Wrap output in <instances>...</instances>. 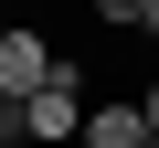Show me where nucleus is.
<instances>
[{
    "mask_svg": "<svg viewBox=\"0 0 159 148\" xmlns=\"http://www.w3.org/2000/svg\"><path fill=\"white\" fill-rule=\"evenodd\" d=\"M138 11L148 0H96V21H117V32H138Z\"/></svg>",
    "mask_w": 159,
    "mask_h": 148,
    "instance_id": "obj_3",
    "label": "nucleus"
},
{
    "mask_svg": "<svg viewBox=\"0 0 159 148\" xmlns=\"http://www.w3.org/2000/svg\"><path fill=\"white\" fill-rule=\"evenodd\" d=\"M0 148H11V137H0Z\"/></svg>",
    "mask_w": 159,
    "mask_h": 148,
    "instance_id": "obj_9",
    "label": "nucleus"
},
{
    "mask_svg": "<svg viewBox=\"0 0 159 148\" xmlns=\"http://www.w3.org/2000/svg\"><path fill=\"white\" fill-rule=\"evenodd\" d=\"M0 42H11V11H0Z\"/></svg>",
    "mask_w": 159,
    "mask_h": 148,
    "instance_id": "obj_7",
    "label": "nucleus"
},
{
    "mask_svg": "<svg viewBox=\"0 0 159 148\" xmlns=\"http://www.w3.org/2000/svg\"><path fill=\"white\" fill-rule=\"evenodd\" d=\"M0 137H11V95H0Z\"/></svg>",
    "mask_w": 159,
    "mask_h": 148,
    "instance_id": "obj_6",
    "label": "nucleus"
},
{
    "mask_svg": "<svg viewBox=\"0 0 159 148\" xmlns=\"http://www.w3.org/2000/svg\"><path fill=\"white\" fill-rule=\"evenodd\" d=\"M138 32H148V42H159V0H148V11H138Z\"/></svg>",
    "mask_w": 159,
    "mask_h": 148,
    "instance_id": "obj_5",
    "label": "nucleus"
},
{
    "mask_svg": "<svg viewBox=\"0 0 159 148\" xmlns=\"http://www.w3.org/2000/svg\"><path fill=\"white\" fill-rule=\"evenodd\" d=\"M53 74H64V63H53V42H43L32 21H11V42H0V95L21 106V95H43V85H53Z\"/></svg>",
    "mask_w": 159,
    "mask_h": 148,
    "instance_id": "obj_2",
    "label": "nucleus"
},
{
    "mask_svg": "<svg viewBox=\"0 0 159 148\" xmlns=\"http://www.w3.org/2000/svg\"><path fill=\"white\" fill-rule=\"evenodd\" d=\"M138 116H148V137H159V85H148V95H138Z\"/></svg>",
    "mask_w": 159,
    "mask_h": 148,
    "instance_id": "obj_4",
    "label": "nucleus"
},
{
    "mask_svg": "<svg viewBox=\"0 0 159 148\" xmlns=\"http://www.w3.org/2000/svg\"><path fill=\"white\" fill-rule=\"evenodd\" d=\"M0 11H11V0H0Z\"/></svg>",
    "mask_w": 159,
    "mask_h": 148,
    "instance_id": "obj_8",
    "label": "nucleus"
},
{
    "mask_svg": "<svg viewBox=\"0 0 159 148\" xmlns=\"http://www.w3.org/2000/svg\"><path fill=\"white\" fill-rule=\"evenodd\" d=\"M11 137H32V148H64V137H85V85H74V63L53 74L43 95H21V106H11Z\"/></svg>",
    "mask_w": 159,
    "mask_h": 148,
    "instance_id": "obj_1",
    "label": "nucleus"
}]
</instances>
